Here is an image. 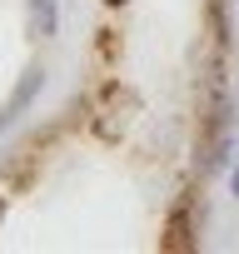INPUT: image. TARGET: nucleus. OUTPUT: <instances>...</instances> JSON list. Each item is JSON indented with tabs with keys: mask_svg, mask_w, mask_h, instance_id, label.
<instances>
[{
	"mask_svg": "<svg viewBox=\"0 0 239 254\" xmlns=\"http://www.w3.org/2000/svg\"><path fill=\"white\" fill-rule=\"evenodd\" d=\"M229 190H234V199H239V165L229 170Z\"/></svg>",
	"mask_w": 239,
	"mask_h": 254,
	"instance_id": "7ed1b4c3",
	"label": "nucleus"
},
{
	"mask_svg": "<svg viewBox=\"0 0 239 254\" xmlns=\"http://www.w3.org/2000/svg\"><path fill=\"white\" fill-rule=\"evenodd\" d=\"M105 5H125V0H105Z\"/></svg>",
	"mask_w": 239,
	"mask_h": 254,
	"instance_id": "20e7f679",
	"label": "nucleus"
},
{
	"mask_svg": "<svg viewBox=\"0 0 239 254\" xmlns=\"http://www.w3.org/2000/svg\"><path fill=\"white\" fill-rule=\"evenodd\" d=\"M40 90H45V70H30V75H25V80L15 85V95H10V105L0 110V125H10V120H15V115H20V110H25V105H30V100H35Z\"/></svg>",
	"mask_w": 239,
	"mask_h": 254,
	"instance_id": "f257e3e1",
	"label": "nucleus"
},
{
	"mask_svg": "<svg viewBox=\"0 0 239 254\" xmlns=\"http://www.w3.org/2000/svg\"><path fill=\"white\" fill-rule=\"evenodd\" d=\"M30 20H35L40 40H55V30H60V10H55V0H30Z\"/></svg>",
	"mask_w": 239,
	"mask_h": 254,
	"instance_id": "f03ea898",
	"label": "nucleus"
},
{
	"mask_svg": "<svg viewBox=\"0 0 239 254\" xmlns=\"http://www.w3.org/2000/svg\"><path fill=\"white\" fill-rule=\"evenodd\" d=\"M0 209H5V204H0Z\"/></svg>",
	"mask_w": 239,
	"mask_h": 254,
	"instance_id": "39448f33",
	"label": "nucleus"
}]
</instances>
